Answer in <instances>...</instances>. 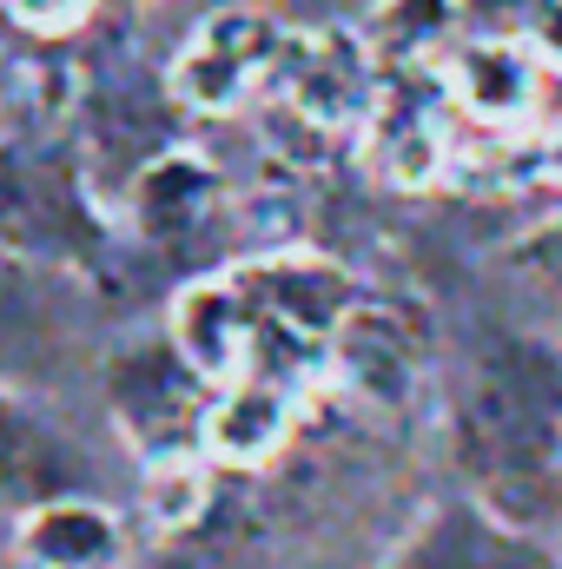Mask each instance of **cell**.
Wrapping results in <instances>:
<instances>
[{
  "label": "cell",
  "mask_w": 562,
  "mask_h": 569,
  "mask_svg": "<svg viewBox=\"0 0 562 569\" xmlns=\"http://www.w3.org/2000/svg\"><path fill=\"white\" fill-rule=\"evenodd\" d=\"M456 430L483 483H536L562 450V365L523 338L483 345L463 371Z\"/></svg>",
  "instance_id": "obj_1"
},
{
  "label": "cell",
  "mask_w": 562,
  "mask_h": 569,
  "mask_svg": "<svg viewBox=\"0 0 562 569\" xmlns=\"http://www.w3.org/2000/svg\"><path fill=\"white\" fill-rule=\"evenodd\" d=\"M284 47H291V33L265 7H219L192 27L185 53L172 67V100L192 113H232L259 87L279 80Z\"/></svg>",
  "instance_id": "obj_2"
},
{
  "label": "cell",
  "mask_w": 562,
  "mask_h": 569,
  "mask_svg": "<svg viewBox=\"0 0 562 569\" xmlns=\"http://www.w3.org/2000/svg\"><path fill=\"white\" fill-rule=\"evenodd\" d=\"M272 87H279V100L291 107V120H304V127H318V133L364 127L371 107H378V73H371L364 47H358L351 33L291 40Z\"/></svg>",
  "instance_id": "obj_3"
},
{
  "label": "cell",
  "mask_w": 562,
  "mask_h": 569,
  "mask_svg": "<svg viewBox=\"0 0 562 569\" xmlns=\"http://www.w3.org/2000/svg\"><path fill=\"white\" fill-rule=\"evenodd\" d=\"M443 100H450V87L436 93V87H423L411 73L378 93V107L364 120V152H371V166L384 179L423 186L443 166Z\"/></svg>",
  "instance_id": "obj_4"
},
{
  "label": "cell",
  "mask_w": 562,
  "mask_h": 569,
  "mask_svg": "<svg viewBox=\"0 0 562 569\" xmlns=\"http://www.w3.org/2000/svg\"><path fill=\"white\" fill-rule=\"evenodd\" d=\"M443 87L456 93V107L470 120L523 127L543 100V53L523 47V40H470V47H456Z\"/></svg>",
  "instance_id": "obj_5"
},
{
  "label": "cell",
  "mask_w": 562,
  "mask_h": 569,
  "mask_svg": "<svg viewBox=\"0 0 562 569\" xmlns=\"http://www.w3.org/2000/svg\"><path fill=\"white\" fill-rule=\"evenodd\" d=\"M219 212V172L199 152H159L133 172V226L152 246H179Z\"/></svg>",
  "instance_id": "obj_6"
},
{
  "label": "cell",
  "mask_w": 562,
  "mask_h": 569,
  "mask_svg": "<svg viewBox=\"0 0 562 569\" xmlns=\"http://www.w3.org/2000/svg\"><path fill=\"white\" fill-rule=\"evenodd\" d=\"M291 418H298V385L239 378V385H219V398L199 418V430H205V450L219 463H265L291 437Z\"/></svg>",
  "instance_id": "obj_7"
},
{
  "label": "cell",
  "mask_w": 562,
  "mask_h": 569,
  "mask_svg": "<svg viewBox=\"0 0 562 569\" xmlns=\"http://www.w3.org/2000/svg\"><path fill=\"white\" fill-rule=\"evenodd\" d=\"M120 550H127L120 517L80 497H47L20 517V557L33 569H113Z\"/></svg>",
  "instance_id": "obj_8"
},
{
  "label": "cell",
  "mask_w": 562,
  "mask_h": 569,
  "mask_svg": "<svg viewBox=\"0 0 562 569\" xmlns=\"http://www.w3.org/2000/svg\"><path fill=\"white\" fill-rule=\"evenodd\" d=\"M331 365H338V378H344L358 398L398 405V398L411 391L418 345H411V331H404L391 311H344V325H338V338H331Z\"/></svg>",
  "instance_id": "obj_9"
},
{
  "label": "cell",
  "mask_w": 562,
  "mask_h": 569,
  "mask_svg": "<svg viewBox=\"0 0 562 569\" xmlns=\"http://www.w3.org/2000/svg\"><path fill=\"white\" fill-rule=\"evenodd\" d=\"M411 569H543L536 557H523L516 543H503V537H490V530H436L430 543L418 550V563Z\"/></svg>",
  "instance_id": "obj_10"
},
{
  "label": "cell",
  "mask_w": 562,
  "mask_h": 569,
  "mask_svg": "<svg viewBox=\"0 0 562 569\" xmlns=\"http://www.w3.org/2000/svg\"><path fill=\"white\" fill-rule=\"evenodd\" d=\"M384 27L398 33L404 53H418V47H430V40L450 27V0H391V7H384Z\"/></svg>",
  "instance_id": "obj_11"
},
{
  "label": "cell",
  "mask_w": 562,
  "mask_h": 569,
  "mask_svg": "<svg viewBox=\"0 0 562 569\" xmlns=\"http://www.w3.org/2000/svg\"><path fill=\"white\" fill-rule=\"evenodd\" d=\"M7 13H13L27 33H47V40H60V33H73V27H87L93 0H7Z\"/></svg>",
  "instance_id": "obj_12"
},
{
  "label": "cell",
  "mask_w": 562,
  "mask_h": 569,
  "mask_svg": "<svg viewBox=\"0 0 562 569\" xmlns=\"http://www.w3.org/2000/svg\"><path fill=\"white\" fill-rule=\"evenodd\" d=\"M530 47L543 60H562V0H530Z\"/></svg>",
  "instance_id": "obj_13"
},
{
  "label": "cell",
  "mask_w": 562,
  "mask_h": 569,
  "mask_svg": "<svg viewBox=\"0 0 562 569\" xmlns=\"http://www.w3.org/2000/svg\"><path fill=\"white\" fill-rule=\"evenodd\" d=\"M530 259H550V272H556V266H562V226H550V232H543V246H536Z\"/></svg>",
  "instance_id": "obj_14"
},
{
  "label": "cell",
  "mask_w": 562,
  "mask_h": 569,
  "mask_svg": "<svg viewBox=\"0 0 562 569\" xmlns=\"http://www.w3.org/2000/svg\"><path fill=\"white\" fill-rule=\"evenodd\" d=\"M550 159H556V172H562V140H556V152H550Z\"/></svg>",
  "instance_id": "obj_15"
}]
</instances>
